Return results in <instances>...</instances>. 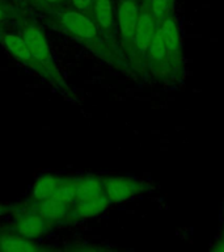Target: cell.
I'll return each instance as SVG.
<instances>
[{"label":"cell","instance_id":"cell-7","mask_svg":"<svg viewBox=\"0 0 224 252\" xmlns=\"http://www.w3.org/2000/svg\"><path fill=\"white\" fill-rule=\"evenodd\" d=\"M157 31L167 47L173 76L174 79L181 78L184 72V53H182V38H181L178 21L174 16L169 15L164 20L159 21Z\"/></svg>","mask_w":224,"mask_h":252},{"label":"cell","instance_id":"cell-23","mask_svg":"<svg viewBox=\"0 0 224 252\" xmlns=\"http://www.w3.org/2000/svg\"><path fill=\"white\" fill-rule=\"evenodd\" d=\"M4 32V28H3V25H0V34H1V33H3Z\"/></svg>","mask_w":224,"mask_h":252},{"label":"cell","instance_id":"cell-17","mask_svg":"<svg viewBox=\"0 0 224 252\" xmlns=\"http://www.w3.org/2000/svg\"><path fill=\"white\" fill-rule=\"evenodd\" d=\"M147 1H148L149 8L157 21H161L169 15H172V7L174 0H147Z\"/></svg>","mask_w":224,"mask_h":252},{"label":"cell","instance_id":"cell-8","mask_svg":"<svg viewBox=\"0 0 224 252\" xmlns=\"http://www.w3.org/2000/svg\"><path fill=\"white\" fill-rule=\"evenodd\" d=\"M0 42H1L4 49L7 50L8 54L11 55L16 62H19L20 64H23L28 68H30L31 71H34L35 74L39 75L41 78L45 79V71H43L42 66L31 55L29 47H28V45L25 43V41H24L19 32L4 31L0 34Z\"/></svg>","mask_w":224,"mask_h":252},{"label":"cell","instance_id":"cell-6","mask_svg":"<svg viewBox=\"0 0 224 252\" xmlns=\"http://www.w3.org/2000/svg\"><path fill=\"white\" fill-rule=\"evenodd\" d=\"M11 213V228H13L17 234L27 238V239H39L54 227V224H51L49 220L39 216L38 213L33 212L24 202L19 205H13Z\"/></svg>","mask_w":224,"mask_h":252},{"label":"cell","instance_id":"cell-10","mask_svg":"<svg viewBox=\"0 0 224 252\" xmlns=\"http://www.w3.org/2000/svg\"><path fill=\"white\" fill-rule=\"evenodd\" d=\"M24 204L29 209H31L33 212L38 213L39 216L43 217L54 226L70 222L72 206L64 204L63 201L58 200L55 197H49V198H43V200H29Z\"/></svg>","mask_w":224,"mask_h":252},{"label":"cell","instance_id":"cell-12","mask_svg":"<svg viewBox=\"0 0 224 252\" xmlns=\"http://www.w3.org/2000/svg\"><path fill=\"white\" fill-rule=\"evenodd\" d=\"M110 201L108 196L98 197L93 200H83L76 201L72 205V210L70 214V222H76V220H89L94 217L100 216L106 209L109 208Z\"/></svg>","mask_w":224,"mask_h":252},{"label":"cell","instance_id":"cell-1","mask_svg":"<svg viewBox=\"0 0 224 252\" xmlns=\"http://www.w3.org/2000/svg\"><path fill=\"white\" fill-rule=\"evenodd\" d=\"M51 21L62 33L84 45L90 53L97 55L102 61L117 67L129 66L119 47L102 34L90 16L84 15L74 8H66L54 12L51 15Z\"/></svg>","mask_w":224,"mask_h":252},{"label":"cell","instance_id":"cell-5","mask_svg":"<svg viewBox=\"0 0 224 252\" xmlns=\"http://www.w3.org/2000/svg\"><path fill=\"white\" fill-rule=\"evenodd\" d=\"M102 183L110 204H123L153 189L148 181L141 180L139 177L106 176L102 177Z\"/></svg>","mask_w":224,"mask_h":252},{"label":"cell","instance_id":"cell-22","mask_svg":"<svg viewBox=\"0 0 224 252\" xmlns=\"http://www.w3.org/2000/svg\"><path fill=\"white\" fill-rule=\"evenodd\" d=\"M28 1H29V3L33 4V5H39V7L45 8V7H43L42 0H28Z\"/></svg>","mask_w":224,"mask_h":252},{"label":"cell","instance_id":"cell-9","mask_svg":"<svg viewBox=\"0 0 224 252\" xmlns=\"http://www.w3.org/2000/svg\"><path fill=\"white\" fill-rule=\"evenodd\" d=\"M90 17L96 23L98 29L102 32V34L118 46L114 0H94L90 11Z\"/></svg>","mask_w":224,"mask_h":252},{"label":"cell","instance_id":"cell-20","mask_svg":"<svg viewBox=\"0 0 224 252\" xmlns=\"http://www.w3.org/2000/svg\"><path fill=\"white\" fill-rule=\"evenodd\" d=\"M42 3L45 9L58 12L62 11V9H66L68 0H42Z\"/></svg>","mask_w":224,"mask_h":252},{"label":"cell","instance_id":"cell-15","mask_svg":"<svg viewBox=\"0 0 224 252\" xmlns=\"http://www.w3.org/2000/svg\"><path fill=\"white\" fill-rule=\"evenodd\" d=\"M53 197L72 206L76 201V177L62 176Z\"/></svg>","mask_w":224,"mask_h":252},{"label":"cell","instance_id":"cell-19","mask_svg":"<svg viewBox=\"0 0 224 252\" xmlns=\"http://www.w3.org/2000/svg\"><path fill=\"white\" fill-rule=\"evenodd\" d=\"M93 1L94 0H68V4L71 5V8H74L76 11L82 12L86 16H90Z\"/></svg>","mask_w":224,"mask_h":252},{"label":"cell","instance_id":"cell-3","mask_svg":"<svg viewBox=\"0 0 224 252\" xmlns=\"http://www.w3.org/2000/svg\"><path fill=\"white\" fill-rule=\"evenodd\" d=\"M159 21L153 16L148 1L140 3V13L138 19L137 29L134 34L133 50L129 58V66L138 74H144L147 70V51L156 33Z\"/></svg>","mask_w":224,"mask_h":252},{"label":"cell","instance_id":"cell-16","mask_svg":"<svg viewBox=\"0 0 224 252\" xmlns=\"http://www.w3.org/2000/svg\"><path fill=\"white\" fill-rule=\"evenodd\" d=\"M23 17L19 7L8 0H0V25L9 21H17Z\"/></svg>","mask_w":224,"mask_h":252},{"label":"cell","instance_id":"cell-2","mask_svg":"<svg viewBox=\"0 0 224 252\" xmlns=\"http://www.w3.org/2000/svg\"><path fill=\"white\" fill-rule=\"evenodd\" d=\"M17 25H19V33L29 47L31 55L42 66L43 71H45V80H47L59 90L71 94L70 87L55 63L53 51H51V47L49 45L46 34L43 33L42 28L39 27L34 20L30 17H25V16L17 20Z\"/></svg>","mask_w":224,"mask_h":252},{"label":"cell","instance_id":"cell-4","mask_svg":"<svg viewBox=\"0 0 224 252\" xmlns=\"http://www.w3.org/2000/svg\"><path fill=\"white\" fill-rule=\"evenodd\" d=\"M140 13L139 0H115V21H117V41L122 54L129 63L133 50V41L138 19Z\"/></svg>","mask_w":224,"mask_h":252},{"label":"cell","instance_id":"cell-21","mask_svg":"<svg viewBox=\"0 0 224 252\" xmlns=\"http://www.w3.org/2000/svg\"><path fill=\"white\" fill-rule=\"evenodd\" d=\"M12 208H13V205H5L0 202V217H3L7 213H11Z\"/></svg>","mask_w":224,"mask_h":252},{"label":"cell","instance_id":"cell-11","mask_svg":"<svg viewBox=\"0 0 224 252\" xmlns=\"http://www.w3.org/2000/svg\"><path fill=\"white\" fill-rule=\"evenodd\" d=\"M43 250L45 247L35 240L24 238L13 228L0 227V252H37Z\"/></svg>","mask_w":224,"mask_h":252},{"label":"cell","instance_id":"cell-18","mask_svg":"<svg viewBox=\"0 0 224 252\" xmlns=\"http://www.w3.org/2000/svg\"><path fill=\"white\" fill-rule=\"evenodd\" d=\"M211 251L224 252V202L222 206V220H220L219 234L216 236L215 242L212 243Z\"/></svg>","mask_w":224,"mask_h":252},{"label":"cell","instance_id":"cell-13","mask_svg":"<svg viewBox=\"0 0 224 252\" xmlns=\"http://www.w3.org/2000/svg\"><path fill=\"white\" fill-rule=\"evenodd\" d=\"M105 194L102 177L96 176V175L76 177V201L93 200Z\"/></svg>","mask_w":224,"mask_h":252},{"label":"cell","instance_id":"cell-14","mask_svg":"<svg viewBox=\"0 0 224 252\" xmlns=\"http://www.w3.org/2000/svg\"><path fill=\"white\" fill-rule=\"evenodd\" d=\"M60 179L62 176L51 175V173H45V175L37 177L33 184V188H31L30 200H43V198L53 197Z\"/></svg>","mask_w":224,"mask_h":252}]
</instances>
